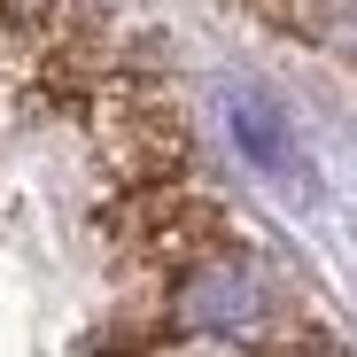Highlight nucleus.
I'll list each match as a JSON object with an SVG mask.
<instances>
[{
    "mask_svg": "<svg viewBox=\"0 0 357 357\" xmlns=\"http://www.w3.org/2000/svg\"><path fill=\"white\" fill-rule=\"evenodd\" d=\"M225 125H233V140H241V155H249L257 171H295V132H287V116H280L272 93L233 86V93H225Z\"/></svg>",
    "mask_w": 357,
    "mask_h": 357,
    "instance_id": "1",
    "label": "nucleus"
},
{
    "mask_svg": "<svg viewBox=\"0 0 357 357\" xmlns=\"http://www.w3.org/2000/svg\"><path fill=\"white\" fill-rule=\"evenodd\" d=\"M187 319L195 326H249L257 319V287L241 272H202V280H187Z\"/></svg>",
    "mask_w": 357,
    "mask_h": 357,
    "instance_id": "2",
    "label": "nucleus"
}]
</instances>
